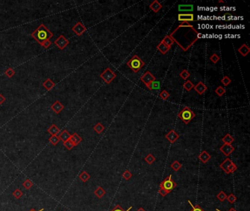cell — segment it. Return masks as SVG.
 I'll list each match as a JSON object with an SVG mask.
<instances>
[{"label": "cell", "mask_w": 250, "mask_h": 211, "mask_svg": "<svg viewBox=\"0 0 250 211\" xmlns=\"http://www.w3.org/2000/svg\"><path fill=\"white\" fill-rule=\"evenodd\" d=\"M132 176L133 174H131V172L129 171V170H126V171L123 173V179L126 180H129L132 177Z\"/></svg>", "instance_id": "44"}, {"label": "cell", "mask_w": 250, "mask_h": 211, "mask_svg": "<svg viewBox=\"0 0 250 211\" xmlns=\"http://www.w3.org/2000/svg\"><path fill=\"white\" fill-rule=\"evenodd\" d=\"M59 137H60V140L62 141L63 142H65V141L68 140V139H70V137H71V134H69V132H68V131H67L66 129H65V130H63L61 132V134H60V135H58Z\"/></svg>", "instance_id": "24"}, {"label": "cell", "mask_w": 250, "mask_h": 211, "mask_svg": "<svg viewBox=\"0 0 250 211\" xmlns=\"http://www.w3.org/2000/svg\"><path fill=\"white\" fill-rule=\"evenodd\" d=\"M169 95H170V94H169V92H168L166 90H162L161 92V93L159 94L160 98H161L162 100H166V99H167L169 97Z\"/></svg>", "instance_id": "42"}, {"label": "cell", "mask_w": 250, "mask_h": 211, "mask_svg": "<svg viewBox=\"0 0 250 211\" xmlns=\"http://www.w3.org/2000/svg\"><path fill=\"white\" fill-rule=\"evenodd\" d=\"M177 19L179 21L183 22H189V21H193L194 20V16L192 13H180L177 16Z\"/></svg>", "instance_id": "11"}, {"label": "cell", "mask_w": 250, "mask_h": 211, "mask_svg": "<svg viewBox=\"0 0 250 211\" xmlns=\"http://www.w3.org/2000/svg\"><path fill=\"white\" fill-rule=\"evenodd\" d=\"M43 210H44V208H41V209L39 210L38 211H43ZM29 211H37V210H36L35 209H34V208H32V209L29 210Z\"/></svg>", "instance_id": "52"}, {"label": "cell", "mask_w": 250, "mask_h": 211, "mask_svg": "<svg viewBox=\"0 0 250 211\" xmlns=\"http://www.w3.org/2000/svg\"><path fill=\"white\" fill-rule=\"evenodd\" d=\"M177 117L183 122L185 124H189L191 121L195 117V114L189 107H185L177 115Z\"/></svg>", "instance_id": "3"}, {"label": "cell", "mask_w": 250, "mask_h": 211, "mask_svg": "<svg viewBox=\"0 0 250 211\" xmlns=\"http://www.w3.org/2000/svg\"><path fill=\"white\" fill-rule=\"evenodd\" d=\"M227 194L225 193V192L223 191H221L219 192V193H218L217 195H216V198L218 199L219 200L220 202H223L224 201H225L226 199H227Z\"/></svg>", "instance_id": "36"}, {"label": "cell", "mask_w": 250, "mask_h": 211, "mask_svg": "<svg viewBox=\"0 0 250 211\" xmlns=\"http://www.w3.org/2000/svg\"><path fill=\"white\" fill-rule=\"evenodd\" d=\"M137 211H146V210H145L143 208H139V209L137 210Z\"/></svg>", "instance_id": "53"}, {"label": "cell", "mask_w": 250, "mask_h": 211, "mask_svg": "<svg viewBox=\"0 0 250 211\" xmlns=\"http://www.w3.org/2000/svg\"><path fill=\"white\" fill-rule=\"evenodd\" d=\"M219 167L226 174H232L237 170V166L228 158H226L219 165Z\"/></svg>", "instance_id": "5"}, {"label": "cell", "mask_w": 250, "mask_h": 211, "mask_svg": "<svg viewBox=\"0 0 250 211\" xmlns=\"http://www.w3.org/2000/svg\"><path fill=\"white\" fill-rule=\"evenodd\" d=\"M33 185H34L33 183H32L29 179H26L24 182L22 183L23 187L26 189V190H29V189L33 186Z\"/></svg>", "instance_id": "32"}, {"label": "cell", "mask_w": 250, "mask_h": 211, "mask_svg": "<svg viewBox=\"0 0 250 211\" xmlns=\"http://www.w3.org/2000/svg\"><path fill=\"white\" fill-rule=\"evenodd\" d=\"M221 141L224 142V144H229V145H231V144L234 142V138L230 134H228L223 137L222 139H221Z\"/></svg>", "instance_id": "28"}, {"label": "cell", "mask_w": 250, "mask_h": 211, "mask_svg": "<svg viewBox=\"0 0 250 211\" xmlns=\"http://www.w3.org/2000/svg\"><path fill=\"white\" fill-rule=\"evenodd\" d=\"M106 193H107V192L101 186H98L97 189L94 191V194L99 199H101L102 197H103V196H105Z\"/></svg>", "instance_id": "21"}, {"label": "cell", "mask_w": 250, "mask_h": 211, "mask_svg": "<svg viewBox=\"0 0 250 211\" xmlns=\"http://www.w3.org/2000/svg\"><path fill=\"white\" fill-rule=\"evenodd\" d=\"M226 199L228 200L230 204H233L235 203L236 200H237V197H236V195L233 194V193H230L229 196L227 197V199Z\"/></svg>", "instance_id": "41"}, {"label": "cell", "mask_w": 250, "mask_h": 211, "mask_svg": "<svg viewBox=\"0 0 250 211\" xmlns=\"http://www.w3.org/2000/svg\"><path fill=\"white\" fill-rule=\"evenodd\" d=\"M216 211H221V210H220L219 209H218V208H217V209H216ZM228 211H236V209H235V208H231L229 210H228Z\"/></svg>", "instance_id": "51"}, {"label": "cell", "mask_w": 250, "mask_h": 211, "mask_svg": "<svg viewBox=\"0 0 250 211\" xmlns=\"http://www.w3.org/2000/svg\"><path fill=\"white\" fill-rule=\"evenodd\" d=\"M238 52L243 56H247L250 52V48L247 44H243L240 48H238Z\"/></svg>", "instance_id": "18"}, {"label": "cell", "mask_w": 250, "mask_h": 211, "mask_svg": "<svg viewBox=\"0 0 250 211\" xmlns=\"http://www.w3.org/2000/svg\"><path fill=\"white\" fill-rule=\"evenodd\" d=\"M5 74L7 76L8 78H12L13 76H14V75L16 74V71L11 68H8L5 71Z\"/></svg>", "instance_id": "39"}, {"label": "cell", "mask_w": 250, "mask_h": 211, "mask_svg": "<svg viewBox=\"0 0 250 211\" xmlns=\"http://www.w3.org/2000/svg\"><path fill=\"white\" fill-rule=\"evenodd\" d=\"M150 10H153L154 13H158L162 8V5L158 2V0H155L150 5Z\"/></svg>", "instance_id": "17"}, {"label": "cell", "mask_w": 250, "mask_h": 211, "mask_svg": "<svg viewBox=\"0 0 250 211\" xmlns=\"http://www.w3.org/2000/svg\"><path fill=\"white\" fill-rule=\"evenodd\" d=\"M179 27H191V28H192L193 26H192L190 24H189V22H182L179 25Z\"/></svg>", "instance_id": "49"}, {"label": "cell", "mask_w": 250, "mask_h": 211, "mask_svg": "<svg viewBox=\"0 0 250 211\" xmlns=\"http://www.w3.org/2000/svg\"><path fill=\"white\" fill-rule=\"evenodd\" d=\"M5 100H6V98H5V96L2 94H0V105L3 104Z\"/></svg>", "instance_id": "50"}, {"label": "cell", "mask_w": 250, "mask_h": 211, "mask_svg": "<svg viewBox=\"0 0 250 211\" xmlns=\"http://www.w3.org/2000/svg\"><path fill=\"white\" fill-rule=\"evenodd\" d=\"M188 202H189V204L190 205V206L192 207V210H191L190 211H205V210L202 209V208L199 205H194L192 203V202H191L190 200H189Z\"/></svg>", "instance_id": "37"}, {"label": "cell", "mask_w": 250, "mask_h": 211, "mask_svg": "<svg viewBox=\"0 0 250 211\" xmlns=\"http://www.w3.org/2000/svg\"><path fill=\"white\" fill-rule=\"evenodd\" d=\"M117 75L111 68H107L103 71L101 74L100 75V77L104 81V82L107 84H109L114 79L116 78Z\"/></svg>", "instance_id": "6"}, {"label": "cell", "mask_w": 250, "mask_h": 211, "mask_svg": "<svg viewBox=\"0 0 250 211\" xmlns=\"http://www.w3.org/2000/svg\"><path fill=\"white\" fill-rule=\"evenodd\" d=\"M104 126L101 123H98L95 126L93 127V130L97 133L98 134H101L103 131H104Z\"/></svg>", "instance_id": "30"}, {"label": "cell", "mask_w": 250, "mask_h": 211, "mask_svg": "<svg viewBox=\"0 0 250 211\" xmlns=\"http://www.w3.org/2000/svg\"><path fill=\"white\" fill-rule=\"evenodd\" d=\"M170 48H171V47L166 46V45H164L162 42H161L157 45V49H158L162 54H166L170 50Z\"/></svg>", "instance_id": "22"}, {"label": "cell", "mask_w": 250, "mask_h": 211, "mask_svg": "<svg viewBox=\"0 0 250 211\" xmlns=\"http://www.w3.org/2000/svg\"><path fill=\"white\" fill-rule=\"evenodd\" d=\"M177 187V183L172 179V174H169L160 184V189L158 191L161 197H166L173 190Z\"/></svg>", "instance_id": "2"}, {"label": "cell", "mask_w": 250, "mask_h": 211, "mask_svg": "<svg viewBox=\"0 0 250 211\" xmlns=\"http://www.w3.org/2000/svg\"><path fill=\"white\" fill-rule=\"evenodd\" d=\"M180 76H181L183 80H186V79L190 76V73H189V72L187 70H183V71H182L180 73Z\"/></svg>", "instance_id": "40"}, {"label": "cell", "mask_w": 250, "mask_h": 211, "mask_svg": "<svg viewBox=\"0 0 250 211\" xmlns=\"http://www.w3.org/2000/svg\"><path fill=\"white\" fill-rule=\"evenodd\" d=\"M86 30H87V28H86L84 24L82 22H80V21L76 23L74 26L72 27V31L74 32L77 36L82 35V34L84 32H86Z\"/></svg>", "instance_id": "8"}, {"label": "cell", "mask_w": 250, "mask_h": 211, "mask_svg": "<svg viewBox=\"0 0 250 211\" xmlns=\"http://www.w3.org/2000/svg\"><path fill=\"white\" fill-rule=\"evenodd\" d=\"M48 141H49V142H50L51 144H52V145H54V146H56L57 144L60 142V137H59V136H56V135H52V136L48 139Z\"/></svg>", "instance_id": "31"}, {"label": "cell", "mask_w": 250, "mask_h": 211, "mask_svg": "<svg viewBox=\"0 0 250 211\" xmlns=\"http://www.w3.org/2000/svg\"><path fill=\"white\" fill-rule=\"evenodd\" d=\"M54 44L60 48V50H63V49L65 48V47H67V45L69 44V40L65 37L64 35H61L59 36V37L55 40Z\"/></svg>", "instance_id": "7"}, {"label": "cell", "mask_w": 250, "mask_h": 211, "mask_svg": "<svg viewBox=\"0 0 250 211\" xmlns=\"http://www.w3.org/2000/svg\"><path fill=\"white\" fill-rule=\"evenodd\" d=\"M219 150L224 154L225 156H229L232 154L235 150V147H232V145H229V144H224L219 148Z\"/></svg>", "instance_id": "10"}, {"label": "cell", "mask_w": 250, "mask_h": 211, "mask_svg": "<svg viewBox=\"0 0 250 211\" xmlns=\"http://www.w3.org/2000/svg\"><path fill=\"white\" fill-rule=\"evenodd\" d=\"M65 107L60 103L59 100H55L54 103L51 106V109H52V111H54L56 114H60L63 109H64Z\"/></svg>", "instance_id": "14"}, {"label": "cell", "mask_w": 250, "mask_h": 211, "mask_svg": "<svg viewBox=\"0 0 250 211\" xmlns=\"http://www.w3.org/2000/svg\"><path fill=\"white\" fill-rule=\"evenodd\" d=\"M221 82L222 83V84L224 87H227V86H228L231 83V79H230L228 76H224V77L221 79Z\"/></svg>", "instance_id": "45"}, {"label": "cell", "mask_w": 250, "mask_h": 211, "mask_svg": "<svg viewBox=\"0 0 250 211\" xmlns=\"http://www.w3.org/2000/svg\"><path fill=\"white\" fill-rule=\"evenodd\" d=\"M150 90H158L160 89V81H154L148 85L146 86Z\"/></svg>", "instance_id": "25"}, {"label": "cell", "mask_w": 250, "mask_h": 211, "mask_svg": "<svg viewBox=\"0 0 250 211\" xmlns=\"http://www.w3.org/2000/svg\"><path fill=\"white\" fill-rule=\"evenodd\" d=\"M127 65L132 70L133 72L137 73L139 72L142 69V67L145 65V62L137 55H134L132 58L130 59L129 61L128 62Z\"/></svg>", "instance_id": "4"}, {"label": "cell", "mask_w": 250, "mask_h": 211, "mask_svg": "<svg viewBox=\"0 0 250 211\" xmlns=\"http://www.w3.org/2000/svg\"><path fill=\"white\" fill-rule=\"evenodd\" d=\"M161 42L163 43L164 45H166V46L171 47L172 45H173V43H174V40H173V38H172L170 36L166 35L164 37V39L162 40Z\"/></svg>", "instance_id": "26"}, {"label": "cell", "mask_w": 250, "mask_h": 211, "mask_svg": "<svg viewBox=\"0 0 250 211\" xmlns=\"http://www.w3.org/2000/svg\"><path fill=\"white\" fill-rule=\"evenodd\" d=\"M219 60H220V57L218 56L216 54H212L211 56V57H210V60H211L213 63H214V64H216L219 61Z\"/></svg>", "instance_id": "46"}, {"label": "cell", "mask_w": 250, "mask_h": 211, "mask_svg": "<svg viewBox=\"0 0 250 211\" xmlns=\"http://www.w3.org/2000/svg\"><path fill=\"white\" fill-rule=\"evenodd\" d=\"M170 166H171V168L174 170L175 172H177L179 171L180 169H181L183 165L181 164V163H179L177 161H175L173 163H172V164L170 165Z\"/></svg>", "instance_id": "33"}, {"label": "cell", "mask_w": 250, "mask_h": 211, "mask_svg": "<svg viewBox=\"0 0 250 211\" xmlns=\"http://www.w3.org/2000/svg\"><path fill=\"white\" fill-rule=\"evenodd\" d=\"M140 80L145 85L147 86L149 84L156 81V77L152 74L150 71H147V72L145 73V74L142 75V76H141Z\"/></svg>", "instance_id": "9"}, {"label": "cell", "mask_w": 250, "mask_h": 211, "mask_svg": "<svg viewBox=\"0 0 250 211\" xmlns=\"http://www.w3.org/2000/svg\"><path fill=\"white\" fill-rule=\"evenodd\" d=\"M198 158L200 159V161H201L202 163L206 164L208 161L211 160V155H210L206 150H203V151L201 152V153L199 154Z\"/></svg>", "instance_id": "15"}, {"label": "cell", "mask_w": 250, "mask_h": 211, "mask_svg": "<svg viewBox=\"0 0 250 211\" xmlns=\"http://www.w3.org/2000/svg\"><path fill=\"white\" fill-rule=\"evenodd\" d=\"M69 140L73 144L74 147H76V146H77L78 145H79V144L82 142V137H81L78 134L74 133V134H72V135L71 136Z\"/></svg>", "instance_id": "16"}, {"label": "cell", "mask_w": 250, "mask_h": 211, "mask_svg": "<svg viewBox=\"0 0 250 211\" xmlns=\"http://www.w3.org/2000/svg\"><path fill=\"white\" fill-rule=\"evenodd\" d=\"M12 194H13V197H14V198H16V199H19L23 196L24 193H23L22 191H21V189H16V190H15L13 192V193H12Z\"/></svg>", "instance_id": "34"}, {"label": "cell", "mask_w": 250, "mask_h": 211, "mask_svg": "<svg viewBox=\"0 0 250 211\" xmlns=\"http://www.w3.org/2000/svg\"><path fill=\"white\" fill-rule=\"evenodd\" d=\"M79 179L82 181L83 183H86V182H87L90 179L91 176L90 175V174H88V173H87L86 171H83L82 172L79 174Z\"/></svg>", "instance_id": "27"}, {"label": "cell", "mask_w": 250, "mask_h": 211, "mask_svg": "<svg viewBox=\"0 0 250 211\" xmlns=\"http://www.w3.org/2000/svg\"><path fill=\"white\" fill-rule=\"evenodd\" d=\"M179 134H177L175 130L173 129V130H171V131H169V132L165 136V138H166L170 143L173 144L177 141V139L179 138Z\"/></svg>", "instance_id": "12"}, {"label": "cell", "mask_w": 250, "mask_h": 211, "mask_svg": "<svg viewBox=\"0 0 250 211\" xmlns=\"http://www.w3.org/2000/svg\"><path fill=\"white\" fill-rule=\"evenodd\" d=\"M53 33L43 24H41L35 30L32 32V36L39 44L46 40H50L53 37Z\"/></svg>", "instance_id": "1"}, {"label": "cell", "mask_w": 250, "mask_h": 211, "mask_svg": "<svg viewBox=\"0 0 250 211\" xmlns=\"http://www.w3.org/2000/svg\"><path fill=\"white\" fill-rule=\"evenodd\" d=\"M43 86L47 90H52V88H54V87L55 86V83L51 79H47L43 83Z\"/></svg>", "instance_id": "23"}, {"label": "cell", "mask_w": 250, "mask_h": 211, "mask_svg": "<svg viewBox=\"0 0 250 211\" xmlns=\"http://www.w3.org/2000/svg\"><path fill=\"white\" fill-rule=\"evenodd\" d=\"M47 132L48 134H50L51 135H56L58 136V134H60V129L55 124H52L50 127L48 128V129L47 130Z\"/></svg>", "instance_id": "19"}, {"label": "cell", "mask_w": 250, "mask_h": 211, "mask_svg": "<svg viewBox=\"0 0 250 211\" xmlns=\"http://www.w3.org/2000/svg\"><path fill=\"white\" fill-rule=\"evenodd\" d=\"M52 43L50 40H44V41H43L42 43H40V45H41L43 47H44L45 48H48L51 46V45H52Z\"/></svg>", "instance_id": "47"}, {"label": "cell", "mask_w": 250, "mask_h": 211, "mask_svg": "<svg viewBox=\"0 0 250 211\" xmlns=\"http://www.w3.org/2000/svg\"><path fill=\"white\" fill-rule=\"evenodd\" d=\"M215 92H216V94H217L218 96H222L223 95H224V93L226 92V90L223 87H221V86H219V87H217V88L215 90Z\"/></svg>", "instance_id": "38"}, {"label": "cell", "mask_w": 250, "mask_h": 211, "mask_svg": "<svg viewBox=\"0 0 250 211\" xmlns=\"http://www.w3.org/2000/svg\"><path fill=\"white\" fill-rule=\"evenodd\" d=\"M145 161L147 162L148 164L151 165L153 164V162L156 161V158L153 155V154H151V153H149L148 155H147V156L145 158Z\"/></svg>", "instance_id": "35"}, {"label": "cell", "mask_w": 250, "mask_h": 211, "mask_svg": "<svg viewBox=\"0 0 250 211\" xmlns=\"http://www.w3.org/2000/svg\"><path fill=\"white\" fill-rule=\"evenodd\" d=\"M131 209H132V206L130 207V208H128V209L127 210H123V208H122V207H121L120 205H117L116 206H115V208H113V209L111 210V211H130Z\"/></svg>", "instance_id": "48"}, {"label": "cell", "mask_w": 250, "mask_h": 211, "mask_svg": "<svg viewBox=\"0 0 250 211\" xmlns=\"http://www.w3.org/2000/svg\"><path fill=\"white\" fill-rule=\"evenodd\" d=\"M194 90H195L199 95H202V94H204L206 92L208 87H207V86L205 85L203 82L200 81V82L197 83L196 85H194Z\"/></svg>", "instance_id": "13"}, {"label": "cell", "mask_w": 250, "mask_h": 211, "mask_svg": "<svg viewBox=\"0 0 250 211\" xmlns=\"http://www.w3.org/2000/svg\"><path fill=\"white\" fill-rule=\"evenodd\" d=\"M178 10L180 12H192L194 10V5H178Z\"/></svg>", "instance_id": "20"}, {"label": "cell", "mask_w": 250, "mask_h": 211, "mask_svg": "<svg viewBox=\"0 0 250 211\" xmlns=\"http://www.w3.org/2000/svg\"><path fill=\"white\" fill-rule=\"evenodd\" d=\"M183 88L185 89V90L188 91V92H189V91L192 90V89H194V84L190 80H187V81H185V82H184L183 86Z\"/></svg>", "instance_id": "29"}, {"label": "cell", "mask_w": 250, "mask_h": 211, "mask_svg": "<svg viewBox=\"0 0 250 211\" xmlns=\"http://www.w3.org/2000/svg\"><path fill=\"white\" fill-rule=\"evenodd\" d=\"M219 3H224V1H221V0H220V1H219Z\"/></svg>", "instance_id": "54"}, {"label": "cell", "mask_w": 250, "mask_h": 211, "mask_svg": "<svg viewBox=\"0 0 250 211\" xmlns=\"http://www.w3.org/2000/svg\"><path fill=\"white\" fill-rule=\"evenodd\" d=\"M63 145H64L65 147H66L67 149H68V150H71L73 147H74V145H73V144L72 143V142H71V141L68 139V140L65 141V142H63Z\"/></svg>", "instance_id": "43"}]
</instances>
